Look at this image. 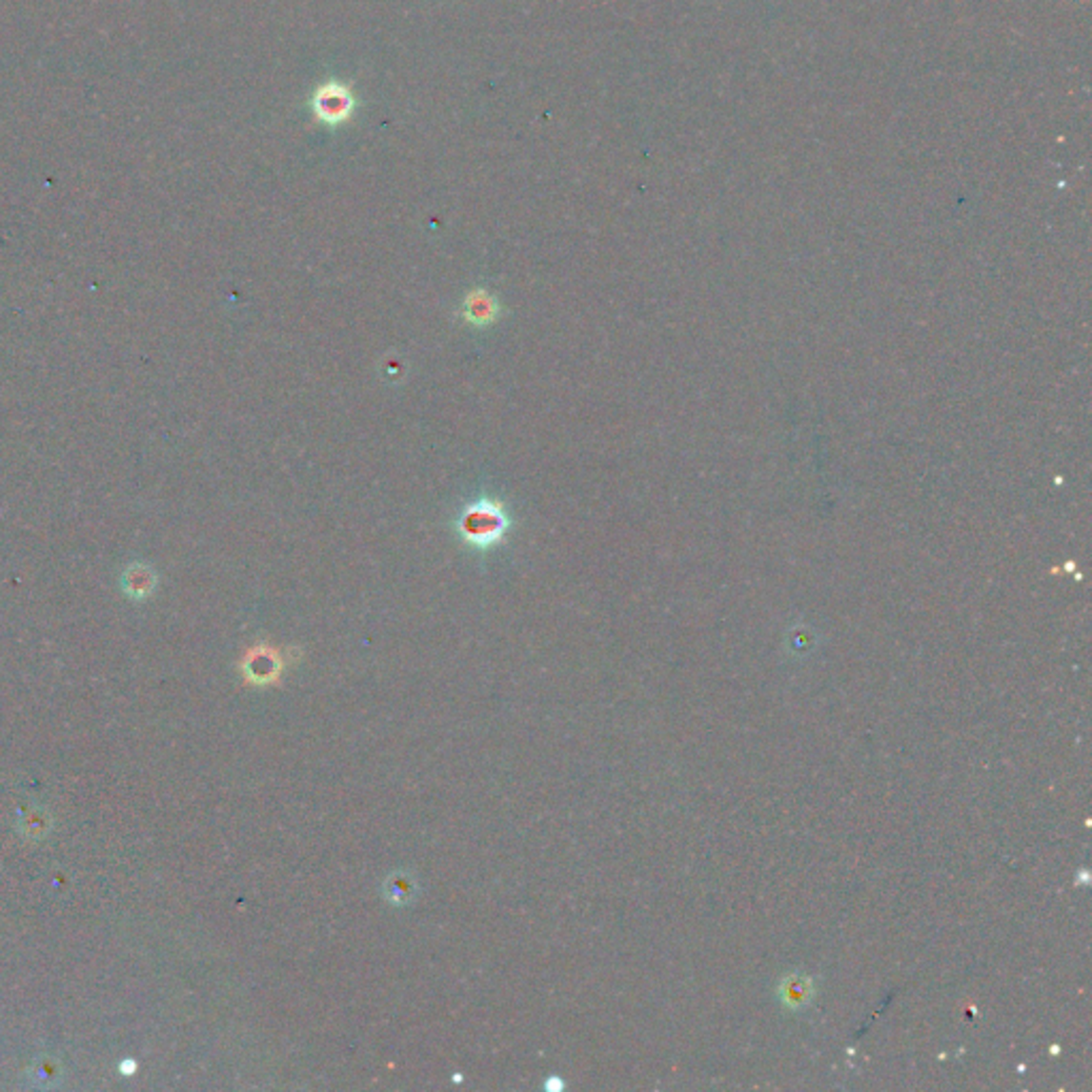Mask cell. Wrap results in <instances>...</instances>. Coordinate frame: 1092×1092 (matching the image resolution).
I'll return each instance as SVG.
<instances>
[{
	"instance_id": "6da1fadb",
	"label": "cell",
	"mask_w": 1092,
	"mask_h": 1092,
	"mask_svg": "<svg viewBox=\"0 0 1092 1092\" xmlns=\"http://www.w3.org/2000/svg\"><path fill=\"white\" fill-rule=\"evenodd\" d=\"M363 107V98L354 84L342 77L331 75L312 88L306 98V110L318 127L329 132L346 129L356 120Z\"/></svg>"
},
{
	"instance_id": "7a4b0ae2",
	"label": "cell",
	"mask_w": 1092,
	"mask_h": 1092,
	"mask_svg": "<svg viewBox=\"0 0 1092 1092\" xmlns=\"http://www.w3.org/2000/svg\"><path fill=\"white\" fill-rule=\"evenodd\" d=\"M456 527L465 542L487 551L504 540L510 530V515L495 499H478L463 510Z\"/></svg>"
},
{
	"instance_id": "3957f363",
	"label": "cell",
	"mask_w": 1092,
	"mask_h": 1092,
	"mask_svg": "<svg viewBox=\"0 0 1092 1092\" xmlns=\"http://www.w3.org/2000/svg\"><path fill=\"white\" fill-rule=\"evenodd\" d=\"M294 656H297V653L291 649L272 647V644L261 642L246 653L239 668L241 673H244L246 683L250 685L256 687L275 685L282 678L284 670L291 666Z\"/></svg>"
},
{
	"instance_id": "277c9868",
	"label": "cell",
	"mask_w": 1092,
	"mask_h": 1092,
	"mask_svg": "<svg viewBox=\"0 0 1092 1092\" xmlns=\"http://www.w3.org/2000/svg\"><path fill=\"white\" fill-rule=\"evenodd\" d=\"M461 316L474 327H487L499 318V301L489 291L476 289L465 297Z\"/></svg>"
},
{
	"instance_id": "5b68a950",
	"label": "cell",
	"mask_w": 1092,
	"mask_h": 1092,
	"mask_svg": "<svg viewBox=\"0 0 1092 1092\" xmlns=\"http://www.w3.org/2000/svg\"><path fill=\"white\" fill-rule=\"evenodd\" d=\"M813 997V983L804 975H790L781 986V999L783 1005L790 1009H800L807 1005Z\"/></svg>"
}]
</instances>
